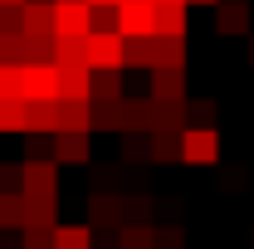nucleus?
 Returning <instances> with one entry per match:
<instances>
[{
  "label": "nucleus",
  "mask_w": 254,
  "mask_h": 249,
  "mask_svg": "<svg viewBox=\"0 0 254 249\" xmlns=\"http://www.w3.org/2000/svg\"><path fill=\"white\" fill-rule=\"evenodd\" d=\"M123 88H127L123 68H98V73H93V93H88V98H93V103H118V98H127Z\"/></svg>",
  "instance_id": "17"
},
{
  "label": "nucleus",
  "mask_w": 254,
  "mask_h": 249,
  "mask_svg": "<svg viewBox=\"0 0 254 249\" xmlns=\"http://www.w3.org/2000/svg\"><path fill=\"white\" fill-rule=\"evenodd\" d=\"M152 59H157V34L127 39V68H147V73H152Z\"/></svg>",
  "instance_id": "20"
},
{
  "label": "nucleus",
  "mask_w": 254,
  "mask_h": 249,
  "mask_svg": "<svg viewBox=\"0 0 254 249\" xmlns=\"http://www.w3.org/2000/svg\"><path fill=\"white\" fill-rule=\"evenodd\" d=\"M118 245H123V249H152V245H157V230H152V225H142V220L118 225Z\"/></svg>",
  "instance_id": "21"
},
{
  "label": "nucleus",
  "mask_w": 254,
  "mask_h": 249,
  "mask_svg": "<svg viewBox=\"0 0 254 249\" xmlns=\"http://www.w3.org/2000/svg\"><path fill=\"white\" fill-rule=\"evenodd\" d=\"M157 5H176V0H157Z\"/></svg>",
  "instance_id": "35"
},
{
  "label": "nucleus",
  "mask_w": 254,
  "mask_h": 249,
  "mask_svg": "<svg viewBox=\"0 0 254 249\" xmlns=\"http://www.w3.org/2000/svg\"><path fill=\"white\" fill-rule=\"evenodd\" d=\"M152 98L157 103H186V68H152Z\"/></svg>",
  "instance_id": "11"
},
{
  "label": "nucleus",
  "mask_w": 254,
  "mask_h": 249,
  "mask_svg": "<svg viewBox=\"0 0 254 249\" xmlns=\"http://www.w3.org/2000/svg\"><path fill=\"white\" fill-rule=\"evenodd\" d=\"M186 5H220V0H186Z\"/></svg>",
  "instance_id": "32"
},
{
  "label": "nucleus",
  "mask_w": 254,
  "mask_h": 249,
  "mask_svg": "<svg viewBox=\"0 0 254 249\" xmlns=\"http://www.w3.org/2000/svg\"><path fill=\"white\" fill-rule=\"evenodd\" d=\"M54 161L59 166H88L93 161V132H68V127H59L54 132Z\"/></svg>",
  "instance_id": "7"
},
{
  "label": "nucleus",
  "mask_w": 254,
  "mask_h": 249,
  "mask_svg": "<svg viewBox=\"0 0 254 249\" xmlns=\"http://www.w3.org/2000/svg\"><path fill=\"white\" fill-rule=\"evenodd\" d=\"M152 68H186V39L157 34V59H152Z\"/></svg>",
  "instance_id": "18"
},
{
  "label": "nucleus",
  "mask_w": 254,
  "mask_h": 249,
  "mask_svg": "<svg viewBox=\"0 0 254 249\" xmlns=\"http://www.w3.org/2000/svg\"><path fill=\"white\" fill-rule=\"evenodd\" d=\"M0 5H25V0H0Z\"/></svg>",
  "instance_id": "34"
},
{
  "label": "nucleus",
  "mask_w": 254,
  "mask_h": 249,
  "mask_svg": "<svg viewBox=\"0 0 254 249\" xmlns=\"http://www.w3.org/2000/svg\"><path fill=\"white\" fill-rule=\"evenodd\" d=\"M83 54H88V68H127V34L123 30H93L83 39Z\"/></svg>",
  "instance_id": "1"
},
{
  "label": "nucleus",
  "mask_w": 254,
  "mask_h": 249,
  "mask_svg": "<svg viewBox=\"0 0 254 249\" xmlns=\"http://www.w3.org/2000/svg\"><path fill=\"white\" fill-rule=\"evenodd\" d=\"M0 190H20V166H0Z\"/></svg>",
  "instance_id": "30"
},
{
  "label": "nucleus",
  "mask_w": 254,
  "mask_h": 249,
  "mask_svg": "<svg viewBox=\"0 0 254 249\" xmlns=\"http://www.w3.org/2000/svg\"><path fill=\"white\" fill-rule=\"evenodd\" d=\"M93 93V68L88 63H59V98H88Z\"/></svg>",
  "instance_id": "12"
},
{
  "label": "nucleus",
  "mask_w": 254,
  "mask_h": 249,
  "mask_svg": "<svg viewBox=\"0 0 254 249\" xmlns=\"http://www.w3.org/2000/svg\"><path fill=\"white\" fill-rule=\"evenodd\" d=\"M88 220L93 225H103V230H118V225H127V195H118V190L108 186H93V195H88Z\"/></svg>",
  "instance_id": "5"
},
{
  "label": "nucleus",
  "mask_w": 254,
  "mask_h": 249,
  "mask_svg": "<svg viewBox=\"0 0 254 249\" xmlns=\"http://www.w3.org/2000/svg\"><path fill=\"white\" fill-rule=\"evenodd\" d=\"M127 215L147 220V215H152V200H147V195H127Z\"/></svg>",
  "instance_id": "29"
},
{
  "label": "nucleus",
  "mask_w": 254,
  "mask_h": 249,
  "mask_svg": "<svg viewBox=\"0 0 254 249\" xmlns=\"http://www.w3.org/2000/svg\"><path fill=\"white\" fill-rule=\"evenodd\" d=\"M54 249H93V225H54Z\"/></svg>",
  "instance_id": "19"
},
{
  "label": "nucleus",
  "mask_w": 254,
  "mask_h": 249,
  "mask_svg": "<svg viewBox=\"0 0 254 249\" xmlns=\"http://www.w3.org/2000/svg\"><path fill=\"white\" fill-rule=\"evenodd\" d=\"M30 98H59V63L54 59L25 63V103Z\"/></svg>",
  "instance_id": "8"
},
{
  "label": "nucleus",
  "mask_w": 254,
  "mask_h": 249,
  "mask_svg": "<svg viewBox=\"0 0 254 249\" xmlns=\"http://www.w3.org/2000/svg\"><path fill=\"white\" fill-rule=\"evenodd\" d=\"M147 147H152V161H181V127L147 132Z\"/></svg>",
  "instance_id": "15"
},
{
  "label": "nucleus",
  "mask_w": 254,
  "mask_h": 249,
  "mask_svg": "<svg viewBox=\"0 0 254 249\" xmlns=\"http://www.w3.org/2000/svg\"><path fill=\"white\" fill-rule=\"evenodd\" d=\"M186 10H190L186 0H176V5H157V34L186 39V25H190V15H186Z\"/></svg>",
  "instance_id": "16"
},
{
  "label": "nucleus",
  "mask_w": 254,
  "mask_h": 249,
  "mask_svg": "<svg viewBox=\"0 0 254 249\" xmlns=\"http://www.w3.org/2000/svg\"><path fill=\"white\" fill-rule=\"evenodd\" d=\"M20 190L25 195H59V161L54 156H25L20 161Z\"/></svg>",
  "instance_id": "3"
},
{
  "label": "nucleus",
  "mask_w": 254,
  "mask_h": 249,
  "mask_svg": "<svg viewBox=\"0 0 254 249\" xmlns=\"http://www.w3.org/2000/svg\"><path fill=\"white\" fill-rule=\"evenodd\" d=\"M186 127H215V103L210 98H186Z\"/></svg>",
  "instance_id": "24"
},
{
  "label": "nucleus",
  "mask_w": 254,
  "mask_h": 249,
  "mask_svg": "<svg viewBox=\"0 0 254 249\" xmlns=\"http://www.w3.org/2000/svg\"><path fill=\"white\" fill-rule=\"evenodd\" d=\"M0 98H25V63H0Z\"/></svg>",
  "instance_id": "23"
},
{
  "label": "nucleus",
  "mask_w": 254,
  "mask_h": 249,
  "mask_svg": "<svg viewBox=\"0 0 254 249\" xmlns=\"http://www.w3.org/2000/svg\"><path fill=\"white\" fill-rule=\"evenodd\" d=\"M245 59H250V63H254V34H250V49H245Z\"/></svg>",
  "instance_id": "31"
},
{
  "label": "nucleus",
  "mask_w": 254,
  "mask_h": 249,
  "mask_svg": "<svg viewBox=\"0 0 254 249\" xmlns=\"http://www.w3.org/2000/svg\"><path fill=\"white\" fill-rule=\"evenodd\" d=\"M59 127L93 132V98H59Z\"/></svg>",
  "instance_id": "13"
},
{
  "label": "nucleus",
  "mask_w": 254,
  "mask_h": 249,
  "mask_svg": "<svg viewBox=\"0 0 254 249\" xmlns=\"http://www.w3.org/2000/svg\"><path fill=\"white\" fill-rule=\"evenodd\" d=\"M0 132H25V98H0Z\"/></svg>",
  "instance_id": "22"
},
{
  "label": "nucleus",
  "mask_w": 254,
  "mask_h": 249,
  "mask_svg": "<svg viewBox=\"0 0 254 249\" xmlns=\"http://www.w3.org/2000/svg\"><path fill=\"white\" fill-rule=\"evenodd\" d=\"M88 5H118V0H88Z\"/></svg>",
  "instance_id": "33"
},
{
  "label": "nucleus",
  "mask_w": 254,
  "mask_h": 249,
  "mask_svg": "<svg viewBox=\"0 0 254 249\" xmlns=\"http://www.w3.org/2000/svg\"><path fill=\"white\" fill-rule=\"evenodd\" d=\"M118 30L127 39L157 34V0H118Z\"/></svg>",
  "instance_id": "4"
},
{
  "label": "nucleus",
  "mask_w": 254,
  "mask_h": 249,
  "mask_svg": "<svg viewBox=\"0 0 254 249\" xmlns=\"http://www.w3.org/2000/svg\"><path fill=\"white\" fill-rule=\"evenodd\" d=\"M54 34H93V5L88 0H54Z\"/></svg>",
  "instance_id": "6"
},
{
  "label": "nucleus",
  "mask_w": 254,
  "mask_h": 249,
  "mask_svg": "<svg viewBox=\"0 0 254 249\" xmlns=\"http://www.w3.org/2000/svg\"><path fill=\"white\" fill-rule=\"evenodd\" d=\"M25 132L54 137L59 132V98H30L25 103Z\"/></svg>",
  "instance_id": "9"
},
{
  "label": "nucleus",
  "mask_w": 254,
  "mask_h": 249,
  "mask_svg": "<svg viewBox=\"0 0 254 249\" xmlns=\"http://www.w3.org/2000/svg\"><path fill=\"white\" fill-rule=\"evenodd\" d=\"M215 30L220 34H250V0H220L215 5Z\"/></svg>",
  "instance_id": "14"
},
{
  "label": "nucleus",
  "mask_w": 254,
  "mask_h": 249,
  "mask_svg": "<svg viewBox=\"0 0 254 249\" xmlns=\"http://www.w3.org/2000/svg\"><path fill=\"white\" fill-rule=\"evenodd\" d=\"M220 132L215 127H181V166H215Z\"/></svg>",
  "instance_id": "2"
},
{
  "label": "nucleus",
  "mask_w": 254,
  "mask_h": 249,
  "mask_svg": "<svg viewBox=\"0 0 254 249\" xmlns=\"http://www.w3.org/2000/svg\"><path fill=\"white\" fill-rule=\"evenodd\" d=\"M20 20H25V34L54 39V0H25L20 5Z\"/></svg>",
  "instance_id": "10"
},
{
  "label": "nucleus",
  "mask_w": 254,
  "mask_h": 249,
  "mask_svg": "<svg viewBox=\"0 0 254 249\" xmlns=\"http://www.w3.org/2000/svg\"><path fill=\"white\" fill-rule=\"evenodd\" d=\"M25 249H54V225H25Z\"/></svg>",
  "instance_id": "26"
},
{
  "label": "nucleus",
  "mask_w": 254,
  "mask_h": 249,
  "mask_svg": "<svg viewBox=\"0 0 254 249\" xmlns=\"http://www.w3.org/2000/svg\"><path fill=\"white\" fill-rule=\"evenodd\" d=\"M93 30H118V5H93Z\"/></svg>",
  "instance_id": "28"
},
{
  "label": "nucleus",
  "mask_w": 254,
  "mask_h": 249,
  "mask_svg": "<svg viewBox=\"0 0 254 249\" xmlns=\"http://www.w3.org/2000/svg\"><path fill=\"white\" fill-rule=\"evenodd\" d=\"M25 20H20V5H0V34H20Z\"/></svg>",
  "instance_id": "27"
},
{
  "label": "nucleus",
  "mask_w": 254,
  "mask_h": 249,
  "mask_svg": "<svg viewBox=\"0 0 254 249\" xmlns=\"http://www.w3.org/2000/svg\"><path fill=\"white\" fill-rule=\"evenodd\" d=\"M123 161H127V166H142V161H152L147 132H127V142H123Z\"/></svg>",
  "instance_id": "25"
}]
</instances>
